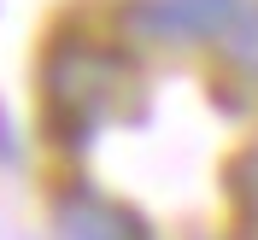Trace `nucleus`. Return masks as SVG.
I'll return each instance as SVG.
<instances>
[{
    "instance_id": "obj_2",
    "label": "nucleus",
    "mask_w": 258,
    "mask_h": 240,
    "mask_svg": "<svg viewBox=\"0 0 258 240\" xmlns=\"http://www.w3.org/2000/svg\"><path fill=\"white\" fill-rule=\"evenodd\" d=\"M53 240H153L141 211L100 188H64L53 199Z\"/></svg>"
},
{
    "instance_id": "obj_5",
    "label": "nucleus",
    "mask_w": 258,
    "mask_h": 240,
    "mask_svg": "<svg viewBox=\"0 0 258 240\" xmlns=\"http://www.w3.org/2000/svg\"><path fill=\"white\" fill-rule=\"evenodd\" d=\"M229 193H235V211L246 223H258V146L229 164Z\"/></svg>"
},
{
    "instance_id": "obj_1",
    "label": "nucleus",
    "mask_w": 258,
    "mask_h": 240,
    "mask_svg": "<svg viewBox=\"0 0 258 240\" xmlns=\"http://www.w3.org/2000/svg\"><path fill=\"white\" fill-rule=\"evenodd\" d=\"M129 59L106 41H53L41 59V123L59 146H82L123 88Z\"/></svg>"
},
{
    "instance_id": "obj_3",
    "label": "nucleus",
    "mask_w": 258,
    "mask_h": 240,
    "mask_svg": "<svg viewBox=\"0 0 258 240\" xmlns=\"http://www.w3.org/2000/svg\"><path fill=\"white\" fill-rule=\"evenodd\" d=\"M241 18V0H141L129 6V30L141 35H223Z\"/></svg>"
},
{
    "instance_id": "obj_4",
    "label": "nucleus",
    "mask_w": 258,
    "mask_h": 240,
    "mask_svg": "<svg viewBox=\"0 0 258 240\" xmlns=\"http://www.w3.org/2000/svg\"><path fill=\"white\" fill-rule=\"evenodd\" d=\"M223 59H229V70H235L241 82L258 88V6L241 12V18L223 30Z\"/></svg>"
}]
</instances>
